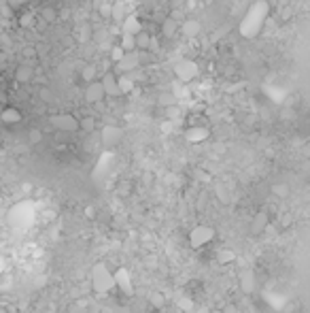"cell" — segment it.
<instances>
[{
	"instance_id": "cell-30",
	"label": "cell",
	"mask_w": 310,
	"mask_h": 313,
	"mask_svg": "<svg viewBox=\"0 0 310 313\" xmlns=\"http://www.w3.org/2000/svg\"><path fill=\"white\" fill-rule=\"evenodd\" d=\"M6 4H9V9H11V11L19 13V11H22V4H24V0H6Z\"/></svg>"
},
{
	"instance_id": "cell-18",
	"label": "cell",
	"mask_w": 310,
	"mask_h": 313,
	"mask_svg": "<svg viewBox=\"0 0 310 313\" xmlns=\"http://www.w3.org/2000/svg\"><path fill=\"white\" fill-rule=\"evenodd\" d=\"M96 77H98V68H96V64H85V66L81 68V81H85V85H87V83H92V81H98Z\"/></svg>"
},
{
	"instance_id": "cell-32",
	"label": "cell",
	"mask_w": 310,
	"mask_h": 313,
	"mask_svg": "<svg viewBox=\"0 0 310 313\" xmlns=\"http://www.w3.org/2000/svg\"><path fill=\"white\" fill-rule=\"evenodd\" d=\"M0 149H2V137H0Z\"/></svg>"
},
{
	"instance_id": "cell-14",
	"label": "cell",
	"mask_w": 310,
	"mask_h": 313,
	"mask_svg": "<svg viewBox=\"0 0 310 313\" xmlns=\"http://www.w3.org/2000/svg\"><path fill=\"white\" fill-rule=\"evenodd\" d=\"M181 30H183L185 36H198L200 30H202V24H200L198 19H185V22L181 24Z\"/></svg>"
},
{
	"instance_id": "cell-7",
	"label": "cell",
	"mask_w": 310,
	"mask_h": 313,
	"mask_svg": "<svg viewBox=\"0 0 310 313\" xmlns=\"http://www.w3.org/2000/svg\"><path fill=\"white\" fill-rule=\"evenodd\" d=\"M102 85H104V92H106V96H121V92H119V85H117V73H113V70H106L104 75H102Z\"/></svg>"
},
{
	"instance_id": "cell-24",
	"label": "cell",
	"mask_w": 310,
	"mask_h": 313,
	"mask_svg": "<svg viewBox=\"0 0 310 313\" xmlns=\"http://www.w3.org/2000/svg\"><path fill=\"white\" fill-rule=\"evenodd\" d=\"M159 105H164V107H174L177 105V98H174V94H161L159 96Z\"/></svg>"
},
{
	"instance_id": "cell-9",
	"label": "cell",
	"mask_w": 310,
	"mask_h": 313,
	"mask_svg": "<svg viewBox=\"0 0 310 313\" xmlns=\"http://www.w3.org/2000/svg\"><path fill=\"white\" fill-rule=\"evenodd\" d=\"M0 121L6 126H15L22 121V111H19L17 107H4L2 111H0Z\"/></svg>"
},
{
	"instance_id": "cell-11",
	"label": "cell",
	"mask_w": 310,
	"mask_h": 313,
	"mask_svg": "<svg viewBox=\"0 0 310 313\" xmlns=\"http://www.w3.org/2000/svg\"><path fill=\"white\" fill-rule=\"evenodd\" d=\"M185 137H187L189 143H200V141L208 139V128H206V126H191V128H187Z\"/></svg>"
},
{
	"instance_id": "cell-5",
	"label": "cell",
	"mask_w": 310,
	"mask_h": 313,
	"mask_svg": "<svg viewBox=\"0 0 310 313\" xmlns=\"http://www.w3.org/2000/svg\"><path fill=\"white\" fill-rule=\"evenodd\" d=\"M85 102L89 105H100L102 100L106 98V92H104V85H102V81H92L85 85Z\"/></svg>"
},
{
	"instance_id": "cell-23",
	"label": "cell",
	"mask_w": 310,
	"mask_h": 313,
	"mask_svg": "<svg viewBox=\"0 0 310 313\" xmlns=\"http://www.w3.org/2000/svg\"><path fill=\"white\" fill-rule=\"evenodd\" d=\"M38 96H41V100H43V102H47V105H49V102H53V98H55L53 89L47 87V85H43L41 89H38Z\"/></svg>"
},
{
	"instance_id": "cell-20",
	"label": "cell",
	"mask_w": 310,
	"mask_h": 313,
	"mask_svg": "<svg viewBox=\"0 0 310 313\" xmlns=\"http://www.w3.org/2000/svg\"><path fill=\"white\" fill-rule=\"evenodd\" d=\"M119 45H121V49H124L126 54H130V51H136V38H134V36L121 34V38H119Z\"/></svg>"
},
{
	"instance_id": "cell-22",
	"label": "cell",
	"mask_w": 310,
	"mask_h": 313,
	"mask_svg": "<svg viewBox=\"0 0 310 313\" xmlns=\"http://www.w3.org/2000/svg\"><path fill=\"white\" fill-rule=\"evenodd\" d=\"M124 56H126V51L121 49V45H119V43L113 45V47H111V62H113V66H115V64H119Z\"/></svg>"
},
{
	"instance_id": "cell-17",
	"label": "cell",
	"mask_w": 310,
	"mask_h": 313,
	"mask_svg": "<svg viewBox=\"0 0 310 313\" xmlns=\"http://www.w3.org/2000/svg\"><path fill=\"white\" fill-rule=\"evenodd\" d=\"M117 85H119V92L121 96L124 94H130L134 92V87H136V83H134V79L130 75H117Z\"/></svg>"
},
{
	"instance_id": "cell-1",
	"label": "cell",
	"mask_w": 310,
	"mask_h": 313,
	"mask_svg": "<svg viewBox=\"0 0 310 313\" xmlns=\"http://www.w3.org/2000/svg\"><path fill=\"white\" fill-rule=\"evenodd\" d=\"M270 15V4L266 0H257L249 6V11L242 15L240 26H238V32L244 38H255L266 26V19Z\"/></svg>"
},
{
	"instance_id": "cell-8",
	"label": "cell",
	"mask_w": 310,
	"mask_h": 313,
	"mask_svg": "<svg viewBox=\"0 0 310 313\" xmlns=\"http://www.w3.org/2000/svg\"><path fill=\"white\" fill-rule=\"evenodd\" d=\"M134 38H136V51H153V49H157V41H155L153 34H149L147 30H140Z\"/></svg>"
},
{
	"instance_id": "cell-15",
	"label": "cell",
	"mask_w": 310,
	"mask_h": 313,
	"mask_svg": "<svg viewBox=\"0 0 310 313\" xmlns=\"http://www.w3.org/2000/svg\"><path fill=\"white\" fill-rule=\"evenodd\" d=\"M128 17V13H126V4L121 2V0H115L113 2V13H111V19L117 26H121L124 24V19Z\"/></svg>"
},
{
	"instance_id": "cell-21",
	"label": "cell",
	"mask_w": 310,
	"mask_h": 313,
	"mask_svg": "<svg viewBox=\"0 0 310 313\" xmlns=\"http://www.w3.org/2000/svg\"><path fill=\"white\" fill-rule=\"evenodd\" d=\"M210 234H212L210 230H206V228H200L198 232H193V234H191V241H193V245L198 247V245H202V243H206V239H210Z\"/></svg>"
},
{
	"instance_id": "cell-28",
	"label": "cell",
	"mask_w": 310,
	"mask_h": 313,
	"mask_svg": "<svg viewBox=\"0 0 310 313\" xmlns=\"http://www.w3.org/2000/svg\"><path fill=\"white\" fill-rule=\"evenodd\" d=\"M81 128L83 130H87V132H92L94 128H96V121H94V117H85L81 121Z\"/></svg>"
},
{
	"instance_id": "cell-12",
	"label": "cell",
	"mask_w": 310,
	"mask_h": 313,
	"mask_svg": "<svg viewBox=\"0 0 310 313\" xmlns=\"http://www.w3.org/2000/svg\"><path fill=\"white\" fill-rule=\"evenodd\" d=\"M34 79V68L30 66V64H19L15 68V81L17 83H30Z\"/></svg>"
},
{
	"instance_id": "cell-19",
	"label": "cell",
	"mask_w": 310,
	"mask_h": 313,
	"mask_svg": "<svg viewBox=\"0 0 310 313\" xmlns=\"http://www.w3.org/2000/svg\"><path fill=\"white\" fill-rule=\"evenodd\" d=\"M38 17L43 19V24H53V22H57V11L53 6H45V9H41V13H38Z\"/></svg>"
},
{
	"instance_id": "cell-31",
	"label": "cell",
	"mask_w": 310,
	"mask_h": 313,
	"mask_svg": "<svg viewBox=\"0 0 310 313\" xmlns=\"http://www.w3.org/2000/svg\"><path fill=\"white\" fill-rule=\"evenodd\" d=\"M287 192H289L287 185H274V194L276 196H287Z\"/></svg>"
},
{
	"instance_id": "cell-13",
	"label": "cell",
	"mask_w": 310,
	"mask_h": 313,
	"mask_svg": "<svg viewBox=\"0 0 310 313\" xmlns=\"http://www.w3.org/2000/svg\"><path fill=\"white\" fill-rule=\"evenodd\" d=\"M179 28H181L179 19H174V17H166V19H164V24H161V34H164L166 38H172V36L179 32Z\"/></svg>"
},
{
	"instance_id": "cell-2",
	"label": "cell",
	"mask_w": 310,
	"mask_h": 313,
	"mask_svg": "<svg viewBox=\"0 0 310 313\" xmlns=\"http://www.w3.org/2000/svg\"><path fill=\"white\" fill-rule=\"evenodd\" d=\"M49 124L60 132H79L81 130V121L75 117L73 113H55L49 117Z\"/></svg>"
},
{
	"instance_id": "cell-3",
	"label": "cell",
	"mask_w": 310,
	"mask_h": 313,
	"mask_svg": "<svg viewBox=\"0 0 310 313\" xmlns=\"http://www.w3.org/2000/svg\"><path fill=\"white\" fill-rule=\"evenodd\" d=\"M198 75H200L198 64L193 60H189V57H183V60H179L177 64H174V77H177L179 81L189 83V81L196 79Z\"/></svg>"
},
{
	"instance_id": "cell-25",
	"label": "cell",
	"mask_w": 310,
	"mask_h": 313,
	"mask_svg": "<svg viewBox=\"0 0 310 313\" xmlns=\"http://www.w3.org/2000/svg\"><path fill=\"white\" fill-rule=\"evenodd\" d=\"M28 139H30V143H41V141H43V132L38 130V128H32V130L28 132Z\"/></svg>"
},
{
	"instance_id": "cell-4",
	"label": "cell",
	"mask_w": 310,
	"mask_h": 313,
	"mask_svg": "<svg viewBox=\"0 0 310 313\" xmlns=\"http://www.w3.org/2000/svg\"><path fill=\"white\" fill-rule=\"evenodd\" d=\"M143 68L140 66V57H138V51H130V54H126L121 57L119 64H115V73L117 75H130L134 70Z\"/></svg>"
},
{
	"instance_id": "cell-33",
	"label": "cell",
	"mask_w": 310,
	"mask_h": 313,
	"mask_svg": "<svg viewBox=\"0 0 310 313\" xmlns=\"http://www.w3.org/2000/svg\"><path fill=\"white\" fill-rule=\"evenodd\" d=\"M215 313H221V311H215Z\"/></svg>"
},
{
	"instance_id": "cell-29",
	"label": "cell",
	"mask_w": 310,
	"mask_h": 313,
	"mask_svg": "<svg viewBox=\"0 0 310 313\" xmlns=\"http://www.w3.org/2000/svg\"><path fill=\"white\" fill-rule=\"evenodd\" d=\"M219 258H221V262H232V260L236 258V254L230 252V249H223V252L219 254Z\"/></svg>"
},
{
	"instance_id": "cell-27",
	"label": "cell",
	"mask_w": 310,
	"mask_h": 313,
	"mask_svg": "<svg viewBox=\"0 0 310 313\" xmlns=\"http://www.w3.org/2000/svg\"><path fill=\"white\" fill-rule=\"evenodd\" d=\"M111 13H113V4H111V2L100 4V15H102V17H108V19H111Z\"/></svg>"
},
{
	"instance_id": "cell-10",
	"label": "cell",
	"mask_w": 310,
	"mask_h": 313,
	"mask_svg": "<svg viewBox=\"0 0 310 313\" xmlns=\"http://www.w3.org/2000/svg\"><path fill=\"white\" fill-rule=\"evenodd\" d=\"M121 137H124V132L117 126H104V130H102V143L104 145H117Z\"/></svg>"
},
{
	"instance_id": "cell-16",
	"label": "cell",
	"mask_w": 310,
	"mask_h": 313,
	"mask_svg": "<svg viewBox=\"0 0 310 313\" xmlns=\"http://www.w3.org/2000/svg\"><path fill=\"white\" fill-rule=\"evenodd\" d=\"M17 19H19V26L24 30H30L36 26V13H30V11H19L17 13Z\"/></svg>"
},
{
	"instance_id": "cell-26",
	"label": "cell",
	"mask_w": 310,
	"mask_h": 313,
	"mask_svg": "<svg viewBox=\"0 0 310 313\" xmlns=\"http://www.w3.org/2000/svg\"><path fill=\"white\" fill-rule=\"evenodd\" d=\"M130 77L134 79V83L147 81V75H145V70H143V68H138V70H134V73H130Z\"/></svg>"
},
{
	"instance_id": "cell-6",
	"label": "cell",
	"mask_w": 310,
	"mask_h": 313,
	"mask_svg": "<svg viewBox=\"0 0 310 313\" xmlns=\"http://www.w3.org/2000/svg\"><path fill=\"white\" fill-rule=\"evenodd\" d=\"M121 28V34H128V36H136L140 30H143V24H140L138 15H134V13H128V17L124 19V24L119 26Z\"/></svg>"
}]
</instances>
